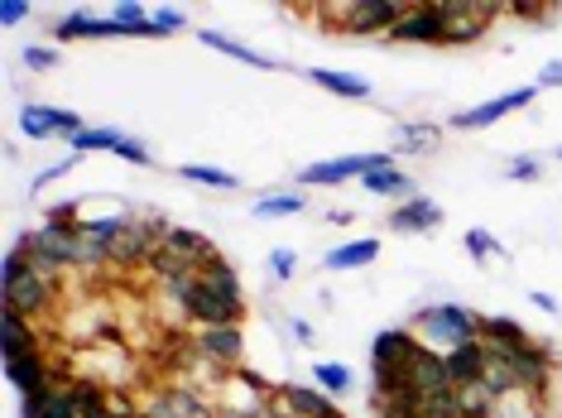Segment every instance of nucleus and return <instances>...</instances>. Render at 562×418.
I'll return each mask as SVG.
<instances>
[{
    "label": "nucleus",
    "instance_id": "obj_26",
    "mask_svg": "<svg viewBox=\"0 0 562 418\" xmlns=\"http://www.w3.org/2000/svg\"><path fill=\"white\" fill-rule=\"evenodd\" d=\"M375 256H380V240L375 236H361V240H351V246L327 250L323 264H327V270H361V264H370Z\"/></svg>",
    "mask_w": 562,
    "mask_h": 418
},
{
    "label": "nucleus",
    "instance_id": "obj_33",
    "mask_svg": "<svg viewBox=\"0 0 562 418\" xmlns=\"http://www.w3.org/2000/svg\"><path fill=\"white\" fill-rule=\"evenodd\" d=\"M121 139H125V131H111V125H87V131L72 135L68 145H72V155H92V149H111V155H116Z\"/></svg>",
    "mask_w": 562,
    "mask_h": 418
},
{
    "label": "nucleus",
    "instance_id": "obj_38",
    "mask_svg": "<svg viewBox=\"0 0 562 418\" xmlns=\"http://www.w3.org/2000/svg\"><path fill=\"white\" fill-rule=\"evenodd\" d=\"M509 179L515 183H539V173H543V163H539V155H519L515 163H509Z\"/></svg>",
    "mask_w": 562,
    "mask_h": 418
},
{
    "label": "nucleus",
    "instance_id": "obj_9",
    "mask_svg": "<svg viewBox=\"0 0 562 418\" xmlns=\"http://www.w3.org/2000/svg\"><path fill=\"white\" fill-rule=\"evenodd\" d=\"M0 294H5V308L20 313V318H44V313H54L58 303V284L54 279H40V274H20L15 284H0Z\"/></svg>",
    "mask_w": 562,
    "mask_h": 418
},
{
    "label": "nucleus",
    "instance_id": "obj_14",
    "mask_svg": "<svg viewBox=\"0 0 562 418\" xmlns=\"http://www.w3.org/2000/svg\"><path fill=\"white\" fill-rule=\"evenodd\" d=\"M270 404H274V409L299 414V418H347V414H341V404L331 399L327 389H317V385H279Z\"/></svg>",
    "mask_w": 562,
    "mask_h": 418
},
{
    "label": "nucleus",
    "instance_id": "obj_25",
    "mask_svg": "<svg viewBox=\"0 0 562 418\" xmlns=\"http://www.w3.org/2000/svg\"><path fill=\"white\" fill-rule=\"evenodd\" d=\"M0 337H5V361L10 357H24V351H44L40 347V332H34L30 318H20V313L5 308V318H0Z\"/></svg>",
    "mask_w": 562,
    "mask_h": 418
},
{
    "label": "nucleus",
    "instance_id": "obj_32",
    "mask_svg": "<svg viewBox=\"0 0 562 418\" xmlns=\"http://www.w3.org/2000/svg\"><path fill=\"white\" fill-rule=\"evenodd\" d=\"M308 207V197L303 193H265L255 202V217L260 222H279V217H299V212Z\"/></svg>",
    "mask_w": 562,
    "mask_h": 418
},
{
    "label": "nucleus",
    "instance_id": "obj_2",
    "mask_svg": "<svg viewBox=\"0 0 562 418\" xmlns=\"http://www.w3.org/2000/svg\"><path fill=\"white\" fill-rule=\"evenodd\" d=\"M323 10L337 15L331 24L341 34H390L404 20L408 0H347V5H323Z\"/></svg>",
    "mask_w": 562,
    "mask_h": 418
},
{
    "label": "nucleus",
    "instance_id": "obj_31",
    "mask_svg": "<svg viewBox=\"0 0 562 418\" xmlns=\"http://www.w3.org/2000/svg\"><path fill=\"white\" fill-rule=\"evenodd\" d=\"M457 409L467 418H491L495 409V389L485 380H471V385H457Z\"/></svg>",
    "mask_w": 562,
    "mask_h": 418
},
{
    "label": "nucleus",
    "instance_id": "obj_12",
    "mask_svg": "<svg viewBox=\"0 0 562 418\" xmlns=\"http://www.w3.org/2000/svg\"><path fill=\"white\" fill-rule=\"evenodd\" d=\"M533 92H539V82H533V87H515V92H505V97L481 101V106H471V111H462V116L452 121V131H485V125H495L501 116H515V111H524L533 101Z\"/></svg>",
    "mask_w": 562,
    "mask_h": 418
},
{
    "label": "nucleus",
    "instance_id": "obj_46",
    "mask_svg": "<svg viewBox=\"0 0 562 418\" xmlns=\"http://www.w3.org/2000/svg\"><path fill=\"white\" fill-rule=\"evenodd\" d=\"M68 169H78V159H68V163H54V169H44L40 179H34V193H44L48 183H58V179H63V173H68Z\"/></svg>",
    "mask_w": 562,
    "mask_h": 418
},
{
    "label": "nucleus",
    "instance_id": "obj_37",
    "mask_svg": "<svg viewBox=\"0 0 562 418\" xmlns=\"http://www.w3.org/2000/svg\"><path fill=\"white\" fill-rule=\"evenodd\" d=\"M44 418H78V409H72V395H68V380H58L54 389H48V409Z\"/></svg>",
    "mask_w": 562,
    "mask_h": 418
},
{
    "label": "nucleus",
    "instance_id": "obj_19",
    "mask_svg": "<svg viewBox=\"0 0 562 418\" xmlns=\"http://www.w3.org/2000/svg\"><path fill=\"white\" fill-rule=\"evenodd\" d=\"M145 418H216V414L193 389H159V395L145 404Z\"/></svg>",
    "mask_w": 562,
    "mask_h": 418
},
{
    "label": "nucleus",
    "instance_id": "obj_22",
    "mask_svg": "<svg viewBox=\"0 0 562 418\" xmlns=\"http://www.w3.org/2000/svg\"><path fill=\"white\" fill-rule=\"evenodd\" d=\"M116 34H131L121 20L111 15H82V10H72L68 20H58V39H116Z\"/></svg>",
    "mask_w": 562,
    "mask_h": 418
},
{
    "label": "nucleus",
    "instance_id": "obj_5",
    "mask_svg": "<svg viewBox=\"0 0 562 418\" xmlns=\"http://www.w3.org/2000/svg\"><path fill=\"white\" fill-rule=\"evenodd\" d=\"M30 236H34V246H40L48 260L63 264V270H82V264H87L82 222H44L40 231H30Z\"/></svg>",
    "mask_w": 562,
    "mask_h": 418
},
{
    "label": "nucleus",
    "instance_id": "obj_13",
    "mask_svg": "<svg viewBox=\"0 0 562 418\" xmlns=\"http://www.w3.org/2000/svg\"><path fill=\"white\" fill-rule=\"evenodd\" d=\"M183 318L198 323V327H240L246 323V303H226V298H216L198 284L193 294L183 298Z\"/></svg>",
    "mask_w": 562,
    "mask_h": 418
},
{
    "label": "nucleus",
    "instance_id": "obj_54",
    "mask_svg": "<svg viewBox=\"0 0 562 418\" xmlns=\"http://www.w3.org/2000/svg\"><path fill=\"white\" fill-rule=\"evenodd\" d=\"M265 418H299V414H289V409H274V404H270V414H265Z\"/></svg>",
    "mask_w": 562,
    "mask_h": 418
},
{
    "label": "nucleus",
    "instance_id": "obj_50",
    "mask_svg": "<svg viewBox=\"0 0 562 418\" xmlns=\"http://www.w3.org/2000/svg\"><path fill=\"white\" fill-rule=\"evenodd\" d=\"M533 308H543V313H558V298H548V294H533Z\"/></svg>",
    "mask_w": 562,
    "mask_h": 418
},
{
    "label": "nucleus",
    "instance_id": "obj_16",
    "mask_svg": "<svg viewBox=\"0 0 562 418\" xmlns=\"http://www.w3.org/2000/svg\"><path fill=\"white\" fill-rule=\"evenodd\" d=\"M408 385H414L424 399H438V395H452V389H457L452 375H447L442 351H432V347H418L414 365H408Z\"/></svg>",
    "mask_w": 562,
    "mask_h": 418
},
{
    "label": "nucleus",
    "instance_id": "obj_3",
    "mask_svg": "<svg viewBox=\"0 0 562 418\" xmlns=\"http://www.w3.org/2000/svg\"><path fill=\"white\" fill-rule=\"evenodd\" d=\"M495 351H501V347H495ZM501 357L509 361V371H515L519 389H529V395L548 399V389H553V375H558V361H553V351H548L543 341H524V347H509V351H501Z\"/></svg>",
    "mask_w": 562,
    "mask_h": 418
},
{
    "label": "nucleus",
    "instance_id": "obj_24",
    "mask_svg": "<svg viewBox=\"0 0 562 418\" xmlns=\"http://www.w3.org/2000/svg\"><path fill=\"white\" fill-rule=\"evenodd\" d=\"M366 193H375V197H414V183H408V173L404 169H394V159H385L380 169H370L366 173Z\"/></svg>",
    "mask_w": 562,
    "mask_h": 418
},
{
    "label": "nucleus",
    "instance_id": "obj_1",
    "mask_svg": "<svg viewBox=\"0 0 562 418\" xmlns=\"http://www.w3.org/2000/svg\"><path fill=\"white\" fill-rule=\"evenodd\" d=\"M414 327H418V341H424V347H442V351H452V347H462V341L481 337V318L471 308H462V303H438V308H424L414 318Z\"/></svg>",
    "mask_w": 562,
    "mask_h": 418
},
{
    "label": "nucleus",
    "instance_id": "obj_48",
    "mask_svg": "<svg viewBox=\"0 0 562 418\" xmlns=\"http://www.w3.org/2000/svg\"><path fill=\"white\" fill-rule=\"evenodd\" d=\"M505 10H515L519 20H533V15H539V10H543V5H539V0H505Z\"/></svg>",
    "mask_w": 562,
    "mask_h": 418
},
{
    "label": "nucleus",
    "instance_id": "obj_39",
    "mask_svg": "<svg viewBox=\"0 0 562 418\" xmlns=\"http://www.w3.org/2000/svg\"><path fill=\"white\" fill-rule=\"evenodd\" d=\"M424 418H467L457 409V389L452 395H438V399H424Z\"/></svg>",
    "mask_w": 562,
    "mask_h": 418
},
{
    "label": "nucleus",
    "instance_id": "obj_42",
    "mask_svg": "<svg viewBox=\"0 0 562 418\" xmlns=\"http://www.w3.org/2000/svg\"><path fill=\"white\" fill-rule=\"evenodd\" d=\"M293 270H299L293 250H274V256H270V274H274V279H293Z\"/></svg>",
    "mask_w": 562,
    "mask_h": 418
},
{
    "label": "nucleus",
    "instance_id": "obj_7",
    "mask_svg": "<svg viewBox=\"0 0 562 418\" xmlns=\"http://www.w3.org/2000/svg\"><path fill=\"white\" fill-rule=\"evenodd\" d=\"M418 341L414 332H404V327H390V332H380L375 341H370V375H408V365H414L418 357Z\"/></svg>",
    "mask_w": 562,
    "mask_h": 418
},
{
    "label": "nucleus",
    "instance_id": "obj_41",
    "mask_svg": "<svg viewBox=\"0 0 562 418\" xmlns=\"http://www.w3.org/2000/svg\"><path fill=\"white\" fill-rule=\"evenodd\" d=\"M24 15H34L30 0H0V24H20Z\"/></svg>",
    "mask_w": 562,
    "mask_h": 418
},
{
    "label": "nucleus",
    "instance_id": "obj_17",
    "mask_svg": "<svg viewBox=\"0 0 562 418\" xmlns=\"http://www.w3.org/2000/svg\"><path fill=\"white\" fill-rule=\"evenodd\" d=\"M159 250H169V256H178V260L188 264V270H198V274L207 270V264H212L216 256H222V250H216L207 236H202V231H188V226H169V236L159 240Z\"/></svg>",
    "mask_w": 562,
    "mask_h": 418
},
{
    "label": "nucleus",
    "instance_id": "obj_20",
    "mask_svg": "<svg viewBox=\"0 0 562 418\" xmlns=\"http://www.w3.org/2000/svg\"><path fill=\"white\" fill-rule=\"evenodd\" d=\"M447 361V375H452V385H471V380L485 375V361H491V347L476 337V341H462V347L442 351Z\"/></svg>",
    "mask_w": 562,
    "mask_h": 418
},
{
    "label": "nucleus",
    "instance_id": "obj_4",
    "mask_svg": "<svg viewBox=\"0 0 562 418\" xmlns=\"http://www.w3.org/2000/svg\"><path fill=\"white\" fill-rule=\"evenodd\" d=\"M447 10V34L442 44H476L491 20L505 10V0H442Z\"/></svg>",
    "mask_w": 562,
    "mask_h": 418
},
{
    "label": "nucleus",
    "instance_id": "obj_36",
    "mask_svg": "<svg viewBox=\"0 0 562 418\" xmlns=\"http://www.w3.org/2000/svg\"><path fill=\"white\" fill-rule=\"evenodd\" d=\"M467 256L476 264H485L491 256H505V250H501V240L485 231V226H471V231H467Z\"/></svg>",
    "mask_w": 562,
    "mask_h": 418
},
{
    "label": "nucleus",
    "instance_id": "obj_55",
    "mask_svg": "<svg viewBox=\"0 0 562 418\" xmlns=\"http://www.w3.org/2000/svg\"><path fill=\"white\" fill-rule=\"evenodd\" d=\"M553 155H558V159H562V145H558V149H553Z\"/></svg>",
    "mask_w": 562,
    "mask_h": 418
},
{
    "label": "nucleus",
    "instance_id": "obj_35",
    "mask_svg": "<svg viewBox=\"0 0 562 418\" xmlns=\"http://www.w3.org/2000/svg\"><path fill=\"white\" fill-rule=\"evenodd\" d=\"M313 380H317V389H327L331 399H341L356 385V375L347 371V365H337V361H317L313 365Z\"/></svg>",
    "mask_w": 562,
    "mask_h": 418
},
{
    "label": "nucleus",
    "instance_id": "obj_21",
    "mask_svg": "<svg viewBox=\"0 0 562 418\" xmlns=\"http://www.w3.org/2000/svg\"><path fill=\"white\" fill-rule=\"evenodd\" d=\"M438 226H442V207L432 197H408L404 207L390 212V231H400V236H408V231H438Z\"/></svg>",
    "mask_w": 562,
    "mask_h": 418
},
{
    "label": "nucleus",
    "instance_id": "obj_52",
    "mask_svg": "<svg viewBox=\"0 0 562 418\" xmlns=\"http://www.w3.org/2000/svg\"><path fill=\"white\" fill-rule=\"evenodd\" d=\"M111 418H145V409H131V404H116V414Z\"/></svg>",
    "mask_w": 562,
    "mask_h": 418
},
{
    "label": "nucleus",
    "instance_id": "obj_23",
    "mask_svg": "<svg viewBox=\"0 0 562 418\" xmlns=\"http://www.w3.org/2000/svg\"><path fill=\"white\" fill-rule=\"evenodd\" d=\"M198 284L207 289V294H216V298H226V303H246V294H240V274H236V264L226 260V256H216L207 270L198 274Z\"/></svg>",
    "mask_w": 562,
    "mask_h": 418
},
{
    "label": "nucleus",
    "instance_id": "obj_49",
    "mask_svg": "<svg viewBox=\"0 0 562 418\" xmlns=\"http://www.w3.org/2000/svg\"><path fill=\"white\" fill-rule=\"evenodd\" d=\"M539 87H562V63H543V72H539Z\"/></svg>",
    "mask_w": 562,
    "mask_h": 418
},
{
    "label": "nucleus",
    "instance_id": "obj_15",
    "mask_svg": "<svg viewBox=\"0 0 562 418\" xmlns=\"http://www.w3.org/2000/svg\"><path fill=\"white\" fill-rule=\"evenodd\" d=\"M20 131L30 135V139H48V135L72 139V135H82L87 125H82L78 111H58V106H24V111H20Z\"/></svg>",
    "mask_w": 562,
    "mask_h": 418
},
{
    "label": "nucleus",
    "instance_id": "obj_44",
    "mask_svg": "<svg viewBox=\"0 0 562 418\" xmlns=\"http://www.w3.org/2000/svg\"><path fill=\"white\" fill-rule=\"evenodd\" d=\"M116 155H121V159H131V163H149V149L139 145L135 135H125V139H121V149H116Z\"/></svg>",
    "mask_w": 562,
    "mask_h": 418
},
{
    "label": "nucleus",
    "instance_id": "obj_30",
    "mask_svg": "<svg viewBox=\"0 0 562 418\" xmlns=\"http://www.w3.org/2000/svg\"><path fill=\"white\" fill-rule=\"evenodd\" d=\"M481 341H485V347L509 351V347H524V341H529V332H524L515 318H481Z\"/></svg>",
    "mask_w": 562,
    "mask_h": 418
},
{
    "label": "nucleus",
    "instance_id": "obj_45",
    "mask_svg": "<svg viewBox=\"0 0 562 418\" xmlns=\"http://www.w3.org/2000/svg\"><path fill=\"white\" fill-rule=\"evenodd\" d=\"M54 389V385H48ZM48 389H34V395H24V418H44V409H48Z\"/></svg>",
    "mask_w": 562,
    "mask_h": 418
},
{
    "label": "nucleus",
    "instance_id": "obj_10",
    "mask_svg": "<svg viewBox=\"0 0 562 418\" xmlns=\"http://www.w3.org/2000/svg\"><path fill=\"white\" fill-rule=\"evenodd\" d=\"M385 159H394V155H341V159H323V163H308V169H299V183L303 188H331V183H347V179H366V173L380 169Z\"/></svg>",
    "mask_w": 562,
    "mask_h": 418
},
{
    "label": "nucleus",
    "instance_id": "obj_18",
    "mask_svg": "<svg viewBox=\"0 0 562 418\" xmlns=\"http://www.w3.org/2000/svg\"><path fill=\"white\" fill-rule=\"evenodd\" d=\"M5 380L20 389V395L48 389V385H54V361H48L44 351H24V357H10V361H5Z\"/></svg>",
    "mask_w": 562,
    "mask_h": 418
},
{
    "label": "nucleus",
    "instance_id": "obj_6",
    "mask_svg": "<svg viewBox=\"0 0 562 418\" xmlns=\"http://www.w3.org/2000/svg\"><path fill=\"white\" fill-rule=\"evenodd\" d=\"M442 34H447L442 0H408L404 20L390 30V39H400V44H442Z\"/></svg>",
    "mask_w": 562,
    "mask_h": 418
},
{
    "label": "nucleus",
    "instance_id": "obj_34",
    "mask_svg": "<svg viewBox=\"0 0 562 418\" xmlns=\"http://www.w3.org/2000/svg\"><path fill=\"white\" fill-rule=\"evenodd\" d=\"M183 173L188 183H202V188H216V193H232V188H240L236 173H226V169H212V163H183Z\"/></svg>",
    "mask_w": 562,
    "mask_h": 418
},
{
    "label": "nucleus",
    "instance_id": "obj_47",
    "mask_svg": "<svg viewBox=\"0 0 562 418\" xmlns=\"http://www.w3.org/2000/svg\"><path fill=\"white\" fill-rule=\"evenodd\" d=\"M48 222H78V202H54V207H48Z\"/></svg>",
    "mask_w": 562,
    "mask_h": 418
},
{
    "label": "nucleus",
    "instance_id": "obj_29",
    "mask_svg": "<svg viewBox=\"0 0 562 418\" xmlns=\"http://www.w3.org/2000/svg\"><path fill=\"white\" fill-rule=\"evenodd\" d=\"M308 78H313L317 87H327V92L347 97V101H366V97H370V82H366V78H356V72H331V68H313Z\"/></svg>",
    "mask_w": 562,
    "mask_h": 418
},
{
    "label": "nucleus",
    "instance_id": "obj_40",
    "mask_svg": "<svg viewBox=\"0 0 562 418\" xmlns=\"http://www.w3.org/2000/svg\"><path fill=\"white\" fill-rule=\"evenodd\" d=\"M54 63H58L54 48H24V68H30V72H48Z\"/></svg>",
    "mask_w": 562,
    "mask_h": 418
},
{
    "label": "nucleus",
    "instance_id": "obj_11",
    "mask_svg": "<svg viewBox=\"0 0 562 418\" xmlns=\"http://www.w3.org/2000/svg\"><path fill=\"white\" fill-rule=\"evenodd\" d=\"M193 347L198 361H207L212 371H240V361H246V332L240 327H202Z\"/></svg>",
    "mask_w": 562,
    "mask_h": 418
},
{
    "label": "nucleus",
    "instance_id": "obj_8",
    "mask_svg": "<svg viewBox=\"0 0 562 418\" xmlns=\"http://www.w3.org/2000/svg\"><path fill=\"white\" fill-rule=\"evenodd\" d=\"M155 256H159L155 226L145 217H125L121 236L111 240V264H116V270H135V264H155Z\"/></svg>",
    "mask_w": 562,
    "mask_h": 418
},
{
    "label": "nucleus",
    "instance_id": "obj_53",
    "mask_svg": "<svg viewBox=\"0 0 562 418\" xmlns=\"http://www.w3.org/2000/svg\"><path fill=\"white\" fill-rule=\"evenodd\" d=\"M327 222H331V226H347V222H351V212H347V207H337V212H327Z\"/></svg>",
    "mask_w": 562,
    "mask_h": 418
},
{
    "label": "nucleus",
    "instance_id": "obj_27",
    "mask_svg": "<svg viewBox=\"0 0 562 418\" xmlns=\"http://www.w3.org/2000/svg\"><path fill=\"white\" fill-rule=\"evenodd\" d=\"M202 44L216 48V54H226V58H236V63H250V68H279L270 54H255V48H246L240 39H226L222 30H202Z\"/></svg>",
    "mask_w": 562,
    "mask_h": 418
},
{
    "label": "nucleus",
    "instance_id": "obj_28",
    "mask_svg": "<svg viewBox=\"0 0 562 418\" xmlns=\"http://www.w3.org/2000/svg\"><path fill=\"white\" fill-rule=\"evenodd\" d=\"M438 145H442L438 125H400V135H394V155H432Z\"/></svg>",
    "mask_w": 562,
    "mask_h": 418
},
{
    "label": "nucleus",
    "instance_id": "obj_51",
    "mask_svg": "<svg viewBox=\"0 0 562 418\" xmlns=\"http://www.w3.org/2000/svg\"><path fill=\"white\" fill-rule=\"evenodd\" d=\"M293 337H299L303 347H308V341H313V327H308V323H293Z\"/></svg>",
    "mask_w": 562,
    "mask_h": 418
},
{
    "label": "nucleus",
    "instance_id": "obj_43",
    "mask_svg": "<svg viewBox=\"0 0 562 418\" xmlns=\"http://www.w3.org/2000/svg\"><path fill=\"white\" fill-rule=\"evenodd\" d=\"M155 24H159L164 34H169V30H183L188 15H183V10H173V5H159V10H155Z\"/></svg>",
    "mask_w": 562,
    "mask_h": 418
}]
</instances>
